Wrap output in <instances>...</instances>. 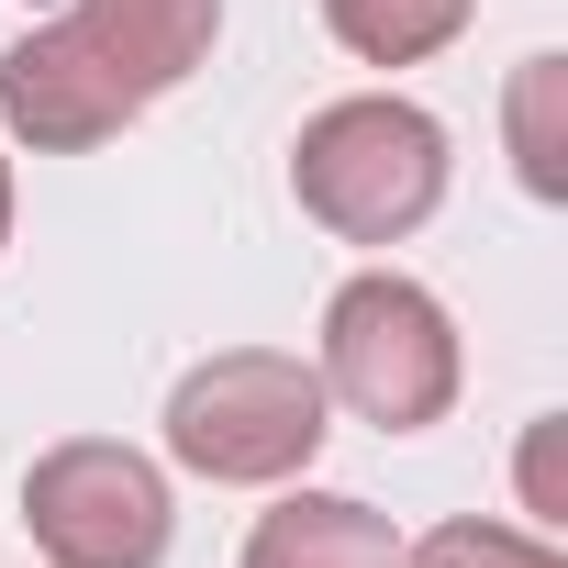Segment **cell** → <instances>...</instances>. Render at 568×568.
Wrapping results in <instances>:
<instances>
[{
    "mask_svg": "<svg viewBox=\"0 0 568 568\" xmlns=\"http://www.w3.org/2000/svg\"><path fill=\"white\" fill-rule=\"evenodd\" d=\"M223 34V0H68L0 57V123L34 156H90L134 134Z\"/></svg>",
    "mask_w": 568,
    "mask_h": 568,
    "instance_id": "obj_1",
    "label": "cell"
},
{
    "mask_svg": "<svg viewBox=\"0 0 568 568\" xmlns=\"http://www.w3.org/2000/svg\"><path fill=\"white\" fill-rule=\"evenodd\" d=\"M324 379L302 357H278V346H223L201 357L179 390H168V457L212 490H278V479H302L324 457Z\"/></svg>",
    "mask_w": 568,
    "mask_h": 568,
    "instance_id": "obj_2",
    "label": "cell"
},
{
    "mask_svg": "<svg viewBox=\"0 0 568 568\" xmlns=\"http://www.w3.org/2000/svg\"><path fill=\"white\" fill-rule=\"evenodd\" d=\"M291 190H302V212H313L324 234H346V245H402V234L435 223V201H446V123H435L424 101H390V90L324 101V112L302 123V145H291Z\"/></svg>",
    "mask_w": 568,
    "mask_h": 568,
    "instance_id": "obj_3",
    "label": "cell"
},
{
    "mask_svg": "<svg viewBox=\"0 0 568 568\" xmlns=\"http://www.w3.org/2000/svg\"><path fill=\"white\" fill-rule=\"evenodd\" d=\"M324 402H346L357 424H379V435H424V424H446V402H457V324H446V302L424 291V278H402V267H368V278H346V291L324 302Z\"/></svg>",
    "mask_w": 568,
    "mask_h": 568,
    "instance_id": "obj_4",
    "label": "cell"
},
{
    "mask_svg": "<svg viewBox=\"0 0 568 568\" xmlns=\"http://www.w3.org/2000/svg\"><path fill=\"white\" fill-rule=\"evenodd\" d=\"M23 524L57 568H156L179 535V501H168V468L145 446L68 435L23 468Z\"/></svg>",
    "mask_w": 568,
    "mask_h": 568,
    "instance_id": "obj_5",
    "label": "cell"
},
{
    "mask_svg": "<svg viewBox=\"0 0 568 568\" xmlns=\"http://www.w3.org/2000/svg\"><path fill=\"white\" fill-rule=\"evenodd\" d=\"M245 568H402V535L357 490H291L278 513H256Z\"/></svg>",
    "mask_w": 568,
    "mask_h": 568,
    "instance_id": "obj_6",
    "label": "cell"
},
{
    "mask_svg": "<svg viewBox=\"0 0 568 568\" xmlns=\"http://www.w3.org/2000/svg\"><path fill=\"white\" fill-rule=\"evenodd\" d=\"M468 12L479 0H324V23L357 68H424L468 34Z\"/></svg>",
    "mask_w": 568,
    "mask_h": 568,
    "instance_id": "obj_7",
    "label": "cell"
},
{
    "mask_svg": "<svg viewBox=\"0 0 568 568\" xmlns=\"http://www.w3.org/2000/svg\"><path fill=\"white\" fill-rule=\"evenodd\" d=\"M557 90H568V57H524V68H513V168H524V190H535V201H568Z\"/></svg>",
    "mask_w": 568,
    "mask_h": 568,
    "instance_id": "obj_8",
    "label": "cell"
},
{
    "mask_svg": "<svg viewBox=\"0 0 568 568\" xmlns=\"http://www.w3.org/2000/svg\"><path fill=\"white\" fill-rule=\"evenodd\" d=\"M402 568H568V557L524 524H435L424 546H402Z\"/></svg>",
    "mask_w": 568,
    "mask_h": 568,
    "instance_id": "obj_9",
    "label": "cell"
},
{
    "mask_svg": "<svg viewBox=\"0 0 568 568\" xmlns=\"http://www.w3.org/2000/svg\"><path fill=\"white\" fill-rule=\"evenodd\" d=\"M0 245H12V156H0Z\"/></svg>",
    "mask_w": 568,
    "mask_h": 568,
    "instance_id": "obj_10",
    "label": "cell"
}]
</instances>
